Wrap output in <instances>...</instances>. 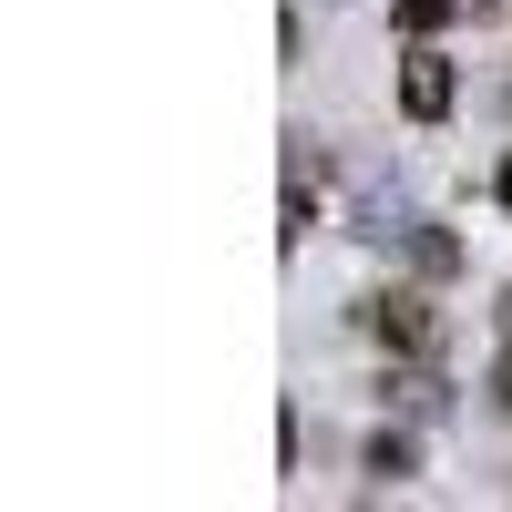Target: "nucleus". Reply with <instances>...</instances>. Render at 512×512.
Instances as JSON below:
<instances>
[{
    "instance_id": "20e7f679",
    "label": "nucleus",
    "mask_w": 512,
    "mask_h": 512,
    "mask_svg": "<svg viewBox=\"0 0 512 512\" xmlns=\"http://www.w3.org/2000/svg\"><path fill=\"white\" fill-rule=\"evenodd\" d=\"M451 11H461V0H400V31H441Z\"/></svg>"
},
{
    "instance_id": "f03ea898",
    "label": "nucleus",
    "mask_w": 512,
    "mask_h": 512,
    "mask_svg": "<svg viewBox=\"0 0 512 512\" xmlns=\"http://www.w3.org/2000/svg\"><path fill=\"white\" fill-rule=\"evenodd\" d=\"M379 338L420 349V338H431V308H420V297H379Z\"/></svg>"
},
{
    "instance_id": "f257e3e1",
    "label": "nucleus",
    "mask_w": 512,
    "mask_h": 512,
    "mask_svg": "<svg viewBox=\"0 0 512 512\" xmlns=\"http://www.w3.org/2000/svg\"><path fill=\"white\" fill-rule=\"evenodd\" d=\"M451 93H461V82H451V62H441V52H410V72H400L410 123H441V113H451Z\"/></svg>"
},
{
    "instance_id": "39448f33",
    "label": "nucleus",
    "mask_w": 512,
    "mask_h": 512,
    "mask_svg": "<svg viewBox=\"0 0 512 512\" xmlns=\"http://www.w3.org/2000/svg\"><path fill=\"white\" fill-rule=\"evenodd\" d=\"M492 400H502V410H512V359H502V369H492Z\"/></svg>"
},
{
    "instance_id": "7ed1b4c3",
    "label": "nucleus",
    "mask_w": 512,
    "mask_h": 512,
    "mask_svg": "<svg viewBox=\"0 0 512 512\" xmlns=\"http://www.w3.org/2000/svg\"><path fill=\"white\" fill-rule=\"evenodd\" d=\"M369 472H379V482H400V472H410V441H400V431H379V441H369Z\"/></svg>"
},
{
    "instance_id": "0eeeda50",
    "label": "nucleus",
    "mask_w": 512,
    "mask_h": 512,
    "mask_svg": "<svg viewBox=\"0 0 512 512\" xmlns=\"http://www.w3.org/2000/svg\"><path fill=\"white\" fill-rule=\"evenodd\" d=\"M461 11H502V0H461Z\"/></svg>"
},
{
    "instance_id": "423d86ee",
    "label": "nucleus",
    "mask_w": 512,
    "mask_h": 512,
    "mask_svg": "<svg viewBox=\"0 0 512 512\" xmlns=\"http://www.w3.org/2000/svg\"><path fill=\"white\" fill-rule=\"evenodd\" d=\"M492 195H502V205H512V154H502V175H492Z\"/></svg>"
}]
</instances>
